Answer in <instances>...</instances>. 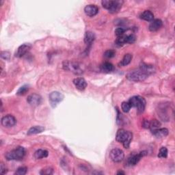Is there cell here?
<instances>
[{
    "mask_svg": "<svg viewBox=\"0 0 175 175\" xmlns=\"http://www.w3.org/2000/svg\"><path fill=\"white\" fill-rule=\"evenodd\" d=\"M133 138V133L131 131H125L123 129H121L117 131L116 140L117 142L122 143L125 149L129 148L130 144Z\"/></svg>",
    "mask_w": 175,
    "mask_h": 175,
    "instance_id": "6da1fadb",
    "label": "cell"
},
{
    "mask_svg": "<svg viewBox=\"0 0 175 175\" xmlns=\"http://www.w3.org/2000/svg\"><path fill=\"white\" fill-rule=\"evenodd\" d=\"M149 76V75L148 73H146L140 67L139 69L131 70L130 72H129L126 78L131 82H142L145 80Z\"/></svg>",
    "mask_w": 175,
    "mask_h": 175,
    "instance_id": "7a4b0ae2",
    "label": "cell"
},
{
    "mask_svg": "<svg viewBox=\"0 0 175 175\" xmlns=\"http://www.w3.org/2000/svg\"><path fill=\"white\" fill-rule=\"evenodd\" d=\"M103 7L108 10L110 13L114 14L121 10L123 2L120 0H103L101 2Z\"/></svg>",
    "mask_w": 175,
    "mask_h": 175,
    "instance_id": "3957f363",
    "label": "cell"
},
{
    "mask_svg": "<svg viewBox=\"0 0 175 175\" xmlns=\"http://www.w3.org/2000/svg\"><path fill=\"white\" fill-rule=\"evenodd\" d=\"M26 155V150L22 146H18L16 149L11 150L6 154L7 160H21Z\"/></svg>",
    "mask_w": 175,
    "mask_h": 175,
    "instance_id": "277c9868",
    "label": "cell"
},
{
    "mask_svg": "<svg viewBox=\"0 0 175 175\" xmlns=\"http://www.w3.org/2000/svg\"><path fill=\"white\" fill-rule=\"evenodd\" d=\"M131 107H136L138 113H142L146 107V100L140 96H134L129 101Z\"/></svg>",
    "mask_w": 175,
    "mask_h": 175,
    "instance_id": "5b68a950",
    "label": "cell"
},
{
    "mask_svg": "<svg viewBox=\"0 0 175 175\" xmlns=\"http://www.w3.org/2000/svg\"><path fill=\"white\" fill-rule=\"evenodd\" d=\"M63 68L64 70L72 72L75 75H82L84 73L81 65L78 62L65 61L63 63Z\"/></svg>",
    "mask_w": 175,
    "mask_h": 175,
    "instance_id": "8992f818",
    "label": "cell"
},
{
    "mask_svg": "<svg viewBox=\"0 0 175 175\" xmlns=\"http://www.w3.org/2000/svg\"><path fill=\"white\" fill-rule=\"evenodd\" d=\"M109 157L115 163H120L124 159V152L120 149H113L109 153Z\"/></svg>",
    "mask_w": 175,
    "mask_h": 175,
    "instance_id": "52a82bcc",
    "label": "cell"
},
{
    "mask_svg": "<svg viewBox=\"0 0 175 175\" xmlns=\"http://www.w3.org/2000/svg\"><path fill=\"white\" fill-rule=\"evenodd\" d=\"M50 101L51 103V105L53 107H56L58 103H60L61 101H62L64 99V95L59 93V92L55 91L51 93L50 94Z\"/></svg>",
    "mask_w": 175,
    "mask_h": 175,
    "instance_id": "ba28073f",
    "label": "cell"
},
{
    "mask_svg": "<svg viewBox=\"0 0 175 175\" xmlns=\"http://www.w3.org/2000/svg\"><path fill=\"white\" fill-rule=\"evenodd\" d=\"M146 155H147V152L145 151V150L141 151L140 153H137V154L132 155L128 157L127 160V164L128 165H129V166L136 165L137 163L140 161L141 158L143 157L144 156H145Z\"/></svg>",
    "mask_w": 175,
    "mask_h": 175,
    "instance_id": "9c48e42d",
    "label": "cell"
},
{
    "mask_svg": "<svg viewBox=\"0 0 175 175\" xmlns=\"http://www.w3.org/2000/svg\"><path fill=\"white\" fill-rule=\"evenodd\" d=\"M1 123L4 127H13L17 123V119L15 118L13 116L9 114L4 116V117L2 118Z\"/></svg>",
    "mask_w": 175,
    "mask_h": 175,
    "instance_id": "30bf717a",
    "label": "cell"
},
{
    "mask_svg": "<svg viewBox=\"0 0 175 175\" xmlns=\"http://www.w3.org/2000/svg\"><path fill=\"white\" fill-rule=\"evenodd\" d=\"M27 101L30 105L36 107L41 103L42 97L38 94H32L27 97Z\"/></svg>",
    "mask_w": 175,
    "mask_h": 175,
    "instance_id": "8fae6325",
    "label": "cell"
},
{
    "mask_svg": "<svg viewBox=\"0 0 175 175\" xmlns=\"http://www.w3.org/2000/svg\"><path fill=\"white\" fill-rule=\"evenodd\" d=\"M32 47V45L30 44H23L21 45L20 47L17 49V50L15 53V56L17 58H22L25 55L28 53V51L30 50Z\"/></svg>",
    "mask_w": 175,
    "mask_h": 175,
    "instance_id": "7c38bea8",
    "label": "cell"
},
{
    "mask_svg": "<svg viewBox=\"0 0 175 175\" xmlns=\"http://www.w3.org/2000/svg\"><path fill=\"white\" fill-rule=\"evenodd\" d=\"M84 13L90 17H94L99 13V8L94 4L88 5L84 8Z\"/></svg>",
    "mask_w": 175,
    "mask_h": 175,
    "instance_id": "4fadbf2b",
    "label": "cell"
},
{
    "mask_svg": "<svg viewBox=\"0 0 175 175\" xmlns=\"http://www.w3.org/2000/svg\"><path fill=\"white\" fill-rule=\"evenodd\" d=\"M73 84H74L76 88L79 90H84L87 87L86 81L82 78H78L74 79Z\"/></svg>",
    "mask_w": 175,
    "mask_h": 175,
    "instance_id": "5bb4252c",
    "label": "cell"
},
{
    "mask_svg": "<svg viewBox=\"0 0 175 175\" xmlns=\"http://www.w3.org/2000/svg\"><path fill=\"white\" fill-rule=\"evenodd\" d=\"M163 23L160 19H155L151 21V23L149 25V29L150 32H156L159 30L162 27Z\"/></svg>",
    "mask_w": 175,
    "mask_h": 175,
    "instance_id": "9a60e30c",
    "label": "cell"
},
{
    "mask_svg": "<svg viewBox=\"0 0 175 175\" xmlns=\"http://www.w3.org/2000/svg\"><path fill=\"white\" fill-rule=\"evenodd\" d=\"M168 133L169 131L166 128H159L157 129L152 132V133L154 135L155 137L158 138L166 137L168 135Z\"/></svg>",
    "mask_w": 175,
    "mask_h": 175,
    "instance_id": "2e32d148",
    "label": "cell"
},
{
    "mask_svg": "<svg viewBox=\"0 0 175 175\" xmlns=\"http://www.w3.org/2000/svg\"><path fill=\"white\" fill-rule=\"evenodd\" d=\"M114 69H115L114 66H113L112 63L108 62H104L103 64H101V71H103V73H112L114 70Z\"/></svg>",
    "mask_w": 175,
    "mask_h": 175,
    "instance_id": "e0dca14e",
    "label": "cell"
},
{
    "mask_svg": "<svg viewBox=\"0 0 175 175\" xmlns=\"http://www.w3.org/2000/svg\"><path fill=\"white\" fill-rule=\"evenodd\" d=\"M95 38H96L95 37V34L93 32H90V31L86 32L84 36L85 43L87 45H91L95 40Z\"/></svg>",
    "mask_w": 175,
    "mask_h": 175,
    "instance_id": "ac0fdd59",
    "label": "cell"
},
{
    "mask_svg": "<svg viewBox=\"0 0 175 175\" xmlns=\"http://www.w3.org/2000/svg\"><path fill=\"white\" fill-rule=\"evenodd\" d=\"M45 131V127H42V126H34V127H32L30 129L27 131V135L28 136H31V135H34V134H38L40 133H42Z\"/></svg>",
    "mask_w": 175,
    "mask_h": 175,
    "instance_id": "d6986e66",
    "label": "cell"
},
{
    "mask_svg": "<svg viewBox=\"0 0 175 175\" xmlns=\"http://www.w3.org/2000/svg\"><path fill=\"white\" fill-rule=\"evenodd\" d=\"M140 18L146 21H152L154 20V14L150 10H145L141 14Z\"/></svg>",
    "mask_w": 175,
    "mask_h": 175,
    "instance_id": "ffe728a7",
    "label": "cell"
},
{
    "mask_svg": "<svg viewBox=\"0 0 175 175\" xmlns=\"http://www.w3.org/2000/svg\"><path fill=\"white\" fill-rule=\"evenodd\" d=\"M49 155V153L47 150H43V149H38L34 153V157L36 159H41L42 158L47 157Z\"/></svg>",
    "mask_w": 175,
    "mask_h": 175,
    "instance_id": "44dd1931",
    "label": "cell"
},
{
    "mask_svg": "<svg viewBox=\"0 0 175 175\" xmlns=\"http://www.w3.org/2000/svg\"><path fill=\"white\" fill-rule=\"evenodd\" d=\"M132 60V55L130 54H127L125 55V56L122 58L121 62L119 63L120 66H125L129 64Z\"/></svg>",
    "mask_w": 175,
    "mask_h": 175,
    "instance_id": "7402d4cb",
    "label": "cell"
},
{
    "mask_svg": "<svg viewBox=\"0 0 175 175\" xmlns=\"http://www.w3.org/2000/svg\"><path fill=\"white\" fill-rule=\"evenodd\" d=\"M116 45L118 46V47H121V46L124 45L126 43H128V35H123L121 36H119L116 40Z\"/></svg>",
    "mask_w": 175,
    "mask_h": 175,
    "instance_id": "603a6c76",
    "label": "cell"
},
{
    "mask_svg": "<svg viewBox=\"0 0 175 175\" xmlns=\"http://www.w3.org/2000/svg\"><path fill=\"white\" fill-rule=\"evenodd\" d=\"M140 67L141 69H142L146 73H148L149 75L153 74V73H154L155 71V67L153 65H149V64H142Z\"/></svg>",
    "mask_w": 175,
    "mask_h": 175,
    "instance_id": "cb8c5ba5",
    "label": "cell"
},
{
    "mask_svg": "<svg viewBox=\"0 0 175 175\" xmlns=\"http://www.w3.org/2000/svg\"><path fill=\"white\" fill-rule=\"evenodd\" d=\"M160 126H161V123L159 122L157 120H152V121H150V123H149V129L151 131V132L154 131L155 130L157 129L160 128Z\"/></svg>",
    "mask_w": 175,
    "mask_h": 175,
    "instance_id": "d4e9b609",
    "label": "cell"
},
{
    "mask_svg": "<svg viewBox=\"0 0 175 175\" xmlns=\"http://www.w3.org/2000/svg\"><path fill=\"white\" fill-rule=\"evenodd\" d=\"M168 149L165 147H161V148L159 149V154H158V157L159 158H166L168 157Z\"/></svg>",
    "mask_w": 175,
    "mask_h": 175,
    "instance_id": "484cf974",
    "label": "cell"
},
{
    "mask_svg": "<svg viewBox=\"0 0 175 175\" xmlns=\"http://www.w3.org/2000/svg\"><path fill=\"white\" fill-rule=\"evenodd\" d=\"M29 90V86L27 85H24L23 86H21L19 90H18L17 94L19 95V96H22V95L26 94Z\"/></svg>",
    "mask_w": 175,
    "mask_h": 175,
    "instance_id": "4316f807",
    "label": "cell"
},
{
    "mask_svg": "<svg viewBox=\"0 0 175 175\" xmlns=\"http://www.w3.org/2000/svg\"><path fill=\"white\" fill-rule=\"evenodd\" d=\"M53 173H54L53 168H50V167H47V168L42 169L41 171L40 172V174H42V175H50Z\"/></svg>",
    "mask_w": 175,
    "mask_h": 175,
    "instance_id": "83f0119b",
    "label": "cell"
},
{
    "mask_svg": "<svg viewBox=\"0 0 175 175\" xmlns=\"http://www.w3.org/2000/svg\"><path fill=\"white\" fill-rule=\"evenodd\" d=\"M131 106L129 102H122L121 105V108L125 113H127L130 111Z\"/></svg>",
    "mask_w": 175,
    "mask_h": 175,
    "instance_id": "f1b7e54d",
    "label": "cell"
},
{
    "mask_svg": "<svg viewBox=\"0 0 175 175\" xmlns=\"http://www.w3.org/2000/svg\"><path fill=\"white\" fill-rule=\"evenodd\" d=\"M27 172V168L26 167H20L15 172V174L17 175H25Z\"/></svg>",
    "mask_w": 175,
    "mask_h": 175,
    "instance_id": "f546056e",
    "label": "cell"
},
{
    "mask_svg": "<svg viewBox=\"0 0 175 175\" xmlns=\"http://www.w3.org/2000/svg\"><path fill=\"white\" fill-rule=\"evenodd\" d=\"M115 51L113 50H107L104 53V56L106 58H112L115 56Z\"/></svg>",
    "mask_w": 175,
    "mask_h": 175,
    "instance_id": "4dcf8cb0",
    "label": "cell"
},
{
    "mask_svg": "<svg viewBox=\"0 0 175 175\" xmlns=\"http://www.w3.org/2000/svg\"><path fill=\"white\" fill-rule=\"evenodd\" d=\"M125 31L126 30L122 28V27H118V28L115 30V34L117 37H119V36H123Z\"/></svg>",
    "mask_w": 175,
    "mask_h": 175,
    "instance_id": "1f68e13d",
    "label": "cell"
},
{
    "mask_svg": "<svg viewBox=\"0 0 175 175\" xmlns=\"http://www.w3.org/2000/svg\"><path fill=\"white\" fill-rule=\"evenodd\" d=\"M1 58L4 60H8L10 58V54L7 51H2L1 53Z\"/></svg>",
    "mask_w": 175,
    "mask_h": 175,
    "instance_id": "d6a6232c",
    "label": "cell"
},
{
    "mask_svg": "<svg viewBox=\"0 0 175 175\" xmlns=\"http://www.w3.org/2000/svg\"><path fill=\"white\" fill-rule=\"evenodd\" d=\"M136 41V36L133 34L128 35V43L132 44Z\"/></svg>",
    "mask_w": 175,
    "mask_h": 175,
    "instance_id": "836d02e7",
    "label": "cell"
},
{
    "mask_svg": "<svg viewBox=\"0 0 175 175\" xmlns=\"http://www.w3.org/2000/svg\"><path fill=\"white\" fill-rule=\"evenodd\" d=\"M149 123H150V121L144 120L142 122V127L145 129H149Z\"/></svg>",
    "mask_w": 175,
    "mask_h": 175,
    "instance_id": "e575fe53",
    "label": "cell"
},
{
    "mask_svg": "<svg viewBox=\"0 0 175 175\" xmlns=\"http://www.w3.org/2000/svg\"><path fill=\"white\" fill-rule=\"evenodd\" d=\"M0 171H1V174H5L6 173H7V168H6V166H4V164H1V170H0Z\"/></svg>",
    "mask_w": 175,
    "mask_h": 175,
    "instance_id": "d590c367",
    "label": "cell"
},
{
    "mask_svg": "<svg viewBox=\"0 0 175 175\" xmlns=\"http://www.w3.org/2000/svg\"><path fill=\"white\" fill-rule=\"evenodd\" d=\"M125 173H124V172H122V171H119L117 173V174H125Z\"/></svg>",
    "mask_w": 175,
    "mask_h": 175,
    "instance_id": "8d00e7d4",
    "label": "cell"
}]
</instances>
